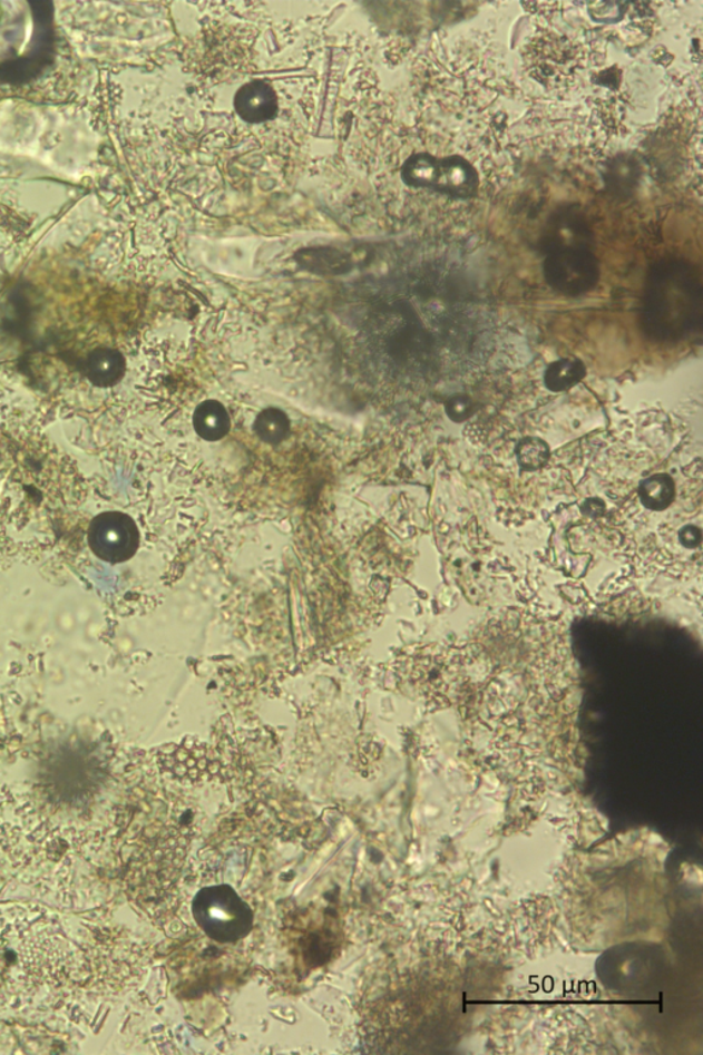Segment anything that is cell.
<instances>
[{
	"label": "cell",
	"mask_w": 703,
	"mask_h": 1055,
	"mask_svg": "<svg viewBox=\"0 0 703 1055\" xmlns=\"http://www.w3.org/2000/svg\"><path fill=\"white\" fill-rule=\"evenodd\" d=\"M56 55L55 3L0 0V86L39 78Z\"/></svg>",
	"instance_id": "6da1fadb"
},
{
	"label": "cell",
	"mask_w": 703,
	"mask_h": 1055,
	"mask_svg": "<svg viewBox=\"0 0 703 1055\" xmlns=\"http://www.w3.org/2000/svg\"><path fill=\"white\" fill-rule=\"evenodd\" d=\"M400 176L407 187L430 194L450 211L469 208L484 196L489 179L484 157L457 144H447L441 152L412 153Z\"/></svg>",
	"instance_id": "7a4b0ae2"
},
{
	"label": "cell",
	"mask_w": 703,
	"mask_h": 1055,
	"mask_svg": "<svg viewBox=\"0 0 703 1055\" xmlns=\"http://www.w3.org/2000/svg\"><path fill=\"white\" fill-rule=\"evenodd\" d=\"M192 912L198 928L221 945L244 939L253 927L251 907L228 886L201 889L193 900Z\"/></svg>",
	"instance_id": "3957f363"
},
{
	"label": "cell",
	"mask_w": 703,
	"mask_h": 1055,
	"mask_svg": "<svg viewBox=\"0 0 703 1055\" xmlns=\"http://www.w3.org/2000/svg\"><path fill=\"white\" fill-rule=\"evenodd\" d=\"M87 538L100 561L123 564L137 554L140 535L133 517L121 511H106L94 518Z\"/></svg>",
	"instance_id": "277c9868"
},
{
	"label": "cell",
	"mask_w": 703,
	"mask_h": 1055,
	"mask_svg": "<svg viewBox=\"0 0 703 1055\" xmlns=\"http://www.w3.org/2000/svg\"><path fill=\"white\" fill-rule=\"evenodd\" d=\"M547 276L559 292L583 293L595 284L596 265L587 253L567 250L548 258Z\"/></svg>",
	"instance_id": "5b68a950"
},
{
	"label": "cell",
	"mask_w": 703,
	"mask_h": 1055,
	"mask_svg": "<svg viewBox=\"0 0 703 1055\" xmlns=\"http://www.w3.org/2000/svg\"><path fill=\"white\" fill-rule=\"evenodd\" d=\"M234 108L242 120L262 124L274 120L277 115V97L267 81L253 80L242 86L235 94Z\"/></svg>",
	"instance_id": "8992f818"
},
{
	"label": "cell",
	"mask_w": 703,
	"mask_h": 1055,
	"mask_svg": "<svg viewBox=\"0 0 703 1055\" xmlns=\"http://www.w3.org/2000/svg\"><path fill=\"white\" fill-rule=\"evenodd\" d=\"M193 427L201 439L218 441L226 438L232 421L226 407L216 400H205L194 411Z\"/></svg>",
	"instance_id": "52a82bcc"
},
{
	"label": "cell",
	"mask_w": 703,
	"mask_h": 1055,
	"mask_svg": "<svg viewBox=\"0 0 703 1055\" xmlns=\"http://www.w3.org/2000/svg\"><path fill=\"white\" fill-rule=\"evenodd\" d=\"M87 373L96 385L109 387L116 384L124 373V358L121 353L110 350L94 352L88 359Z\"/></svg>",
	"instance_id": "ba28073f"
},
{
	"label": "cell",
	"mask_w": 703,
	"mask_h": 1055,
	"mask_svg": "<svg viewBox=\"0 0 703 1055\" xmlns=\"http://www.w3.org/2000/svg\"><path fill=\"white\" fill-rule=\"evenodd\" d=\"M675 492V481L666 473L648 477L639 487L642 504L655 511L665 510L667 506H671Z\"/></svg>",
	"instance_id": "9c48e42d"
},
{
	"label": "cell",
	"mask_w": 703,
	"mask_h": 1055,
	"mask_svg": "<svg viewBox=\"0 0 703 1055\" xmlns=\"http://www.w3.org/2000/svg\"><path fill=\"white\" fill-rule=\"evenodd\" d=\"M586 375V368L577 359H560L549 364L546 370L545 382L549 391L565 392L578 384Z\"/></svg>",
	"instance_id": "30bf717a"
},
{
	"label": "cell",
	"mask_w": 703,
	"mask_h": 1055,
	"mask_svg": "<svg viewBox=\"0 0 703 1055\" xmlns=\"http://www.w3.org/2000/svg\"><path fill=\"white\" fill-rule=\"evenodd\" d=\"M254 432L264 443L280 445L291 433V420L282 410L270 407L260 412L254 421Z\"/></svg>",
	"instance_id": "8fae6325"
},
{
	"label": "cell",
	"mask_w": 703,
	"mask_h": 1055,
	"mask_svg": "<svg viewBox=\"0 0 703 1055\" xmlns=\"http://www.w3.org/2000/svg\"><path fill=\"white\" fill-rule=\"evenodd\" d=\"M517 458L524 470H536L548 461L549 448L539 439L523 440L517 448Z\"/></svg>",
	"instance_id": "7c38bea8"
},
{
	"label": "cell",
	"mask_w": 703,
	"mask_h": 1055,
	"mask_svg": "<svg viewBox=\"0 0 703 1055\" xmlns=\"http://www.w3.org/2000/svg\"><path fill=\"white\" fill-rule=\"evenodd\" d=\"M472 400L465 394H455L446 404L447 416L453 422H462L472 416Z\"/></svg>",
	"instance_id": "4fadbf2b"
},
{
	"label": "cell",
	"mask_w": 703,
	"mask_h": 1055,
	"mask_svg": "<svg viewBox=\"0 0 703 1055\" xmlns=\"http://www.w3.org/2000/svg\"><path fill=\"white\" fill-rule=\"evenodd\" d=\"M681 540L685 547H695L701 544V529L685 527L681 533Z\"/></svg>",
	"instance_id": "5bb4252c"
}]
</instances>
